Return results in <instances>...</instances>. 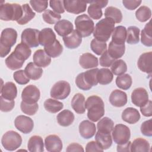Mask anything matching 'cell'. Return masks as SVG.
Returning a JSON list of instances; mask_svg holds the SVG:
<instances>
[{"instance_id": "cell-34", "label": "cell", "mask_w": 152, "mask_h": 152, "mask_svg": "<svg viewBox=\"0 0 152 152\" xmlns=\"http://www.w3.org/2000/svg\"><path fill=\"white\" fill-rule=\"evenodd\" d=\"M44 50L50 58H57L63 52V47L59 40H56L53 43L44 47Z\"/></svg>"}, {"instance_id": "cell-4", "label": "cell", "mask_w": 152, "mask_h": 152, "mask_svg": "<svg viewBox=\"0 0 152 152\" xmlns=\"http://www.w3.org/2000/svg\"><path fill=\"white\" fill-rule=\"evenodd\" d=\"M99 68H96L79 74L75 78L77 86L82 90H89L93 86H97V74Z\"/></svg>"}, {"instance_id": "cell-18", "label": "cell", "mask_w": 152, "mask_h": 152, "mask_svg": "<svg viewBox=\"0 0 152 152\" xmlns=\"http://www.w3.org/2000/svg\"><path fill=\"white\" fill-rule=\"evenodd\" d=\"M127 100L128 98L126 93L118 89L112 91L109 96L110 104L117 107L124 106L126 104Z\"/></svg>"}, {"instance_id": "cell-5", "label": "cell", "mask_w": 152, "mask_h": 152, "mask_svg": "<svg viewBox=\"0 0 152 152\" xmlns=\"http://www.w3.org/2000/svg\"><path fill=\"white\" fill-rule=\"evenodd\" d=\"M23 8L18 4L5 3L0 6V19L3 21H18L23 15Z\"/></svg>"}, {"instance_id": "cell-19", "label": "cell", "mask_w": 152, "mask_h": 152, "mask_svg": "<svg viewBox=\"0 0 152 152\" xmlns=\"http://www.w3.org/2000/svg\"><path fill=\"white\" fill-rule=\"evenodd\" d=\"M65 46L68 49H76L82 42V37L76 30H74L68 35L63 37Z\"/></svg>"}, {"instance_id": "cell-52", "label": "cell", "mask_w": 152, "mask_h": 152, "mask_svg": "<svg viewBox=\"0 0 152 152\" xmlns=\"http://www.w3.org/2000/svg\"><path fill=\"white\" fill-rule=\"evenodd\" d=\"M30 4L32 7L33 9L35 11L39 13L46 11L48 6V1H47L31 0L30 1Z\"/></svg>"}, {"instance_id": "cell-42", "label": "cell", "mask_w": 152, "mask_h": 152, "mask_svg": "<svg viewBox=\"0 0 152 152\" xmlns=\"http://www.w3.org/2000/svg\"><path fill=\"white\" fill-rule=\"evenodd\" d=\"M114 127L113 121L108 117L101 119L97 124L98 131L104 133H111Z\"/></svg>"}, {"instance_id": "cell-31", "label": "cell", "mask_w": 152, "mask_h": 152, "mask_svg": "<svg viewBox=\"0 0 152 152\" xmlns=\"http://www.w3.org/2000/svg\"><path fill=\"white\" fill-rule=\"evenodd\" d=\"M24 71L27 77L32 80H37L42 75L43 69L34 62H29L26 66Z\"/></svg>"}, {"instance_id": "cell-25", "label": "cell", "mask_w": 152, "mask_h": 152, "mask_svg": "<svg viewBox=\"0 0 152 152\" xmlns=\"http://www.w3.org/2000/svg\"><path fill=\"white\" fill-rule=\"evenodd\" d=\"M121 116L124 121L129 124H134L140 119V114L138 110L131 107L124 109Z\"/></svg>"}, {"instance_id": "cell-16", "label": "cell", "mask_w": 152, "mask_h": 152, "mask_svg": "<svg viewBox=\"0 0 152 152\" xmlns=\"http://www.w3.org/2000/svg\"><path fill=\"white\" fill-rule=\"evenodd\" d=\"M138 68L142 72L148 74L152 71V52H145L141 54L137 62Z\"/></svg>"}, {"instance_id": "cell-60", "label": "cell", "mask_w": 152, "mask_h": 152, "mask_svg": "<svg viewBox=\"0 0 152 152\" xmlns=\"http://www.w3.org/2000/svg\"><path fill=\"white\" fill-rule=\"evenodd\" d=\"M67 152H72V151H84V150L82 145L73 142L69 144L66 149Z\"/></svg>"}, {"instance_id": "cell-44", "label": "cell", "mask_w": 152, "mask_h": 152, "mask_svg": "<svg viewBox=\"0 0 152 152\" xmlns=\"http://www.w3.org/2000/svg\"><path fill=\"white\" fill-rule=\"evenodd\" d=\"M132 83V78L128 74L118 75L116 78V84L118 87L124 90H128Z\"/></svg>"}, {"instance_id": "cell-55", "label": "cell", "mask_w": 152, "mask_h": 152, "mask_svg": "<svg viewBox=\"0 0 152 152\" xmlns=\"http://www.w3.org/2000/svg\"><path fill=\"white\" fill-rule=\"evenodd\" d=\"M49 5L50 8L57 14H62L65 12L64 7V1H55L52 0L49 1Z\"/></svg>"}, {"instance_id": "cell-32", "label": "cell", "mask_w": 152, "mask_h": 152, "mask_svg": "<svg viewBox=\"0 0 152 152\" xmlns=\"http://www.w3.org/2000/svg\"><path fill=\"white\" fill-rule=\"evenodd\" d=\"M150 145L147 140L138 138L131 143L130 151L131 152H147L150 151Z\"/></svg>"}, {"instance_id": "cell-23", "label": "cell", "mask_w": 152, "mask_h": 152, "mask_svg": "<svg viewBox=\"0 0 152 152\" xmlns=\"http://www.w3.org/2000/svg\"><path fill=\"white\" fill-rule=\"evenodd\" d=\"M56 35L51 28H43L39 33V44L47 46L56 40Z\"/></svg>"}, {"instance_id": "cell-9", "label": "cell", "mask_w": 152, "mask_h": 152, "mask_svg": "<svg viewBox=\"0 0 152 152\" xmlns=\"http://www.w3.org/2000/svg\"><path fill=\"white\" fill-rule=\"evenodd\" d=\"M131 137L129 128L124 124H117L112 130V138L114 142L118 144H124L129 141Z\"/></svg>"}, {"instance_id": "cell-37", "label": "cell", "mask_w": 152, "mask_h": 152, "mask_svg": "<svg viewBox=\"0 0 152 152\" xmlns=\"http://www.w3.org/2000/svg\"><path fill=\"white\" fill-rule=\"evenodd\" d=\"M141 42L145 46H152V30L151 21L145 24L141 33Z\"/></svg>"}, {"instance_id": "cell-24", "label": "cell", "mask_w": 152, "mask_h": 152, "mask_svg": "<svg viewBox=\"0 0 152 152\" xmlns=\"http://www.w3.org/2000/svg\"><path fill=\"white\" fill-rule=\"evenodd\" d=\"M1 96L5 99L14 100L17 95V88L15 84L12 82H7L1 86Z\"/></svg>"}, {"instance_id": "cell-36", "label": "cell", "mask_w": 152, "mask_h": 152, "mask_svg": "<svg viewBox=\"0 0 152 152\" xmlns=\"http://www.w3.org/2000/svg\"><path fill=\"white\" fill-rule=\"evenodd\" d=\"M5 62L8 68L10 69L11 70H16L21 68L23 66L24 61L17 56L12 52L6 58Z\"/></svg>"}, {"instance_id": "cell-47", "label": "cell", "mask_w": 152, "mask_h": 152, "mask_svg": "<svg viewBox=\"0 0 152 152\" xmlns=\"http://www.w3.org/2000/svg\"><path fill=\"white\" fill-rule=\"evenodd\" d=\"M86 3H89L90 4L87 9V12L90 18L94 20L100 19L103 15L102 8L96 4L92 2L91 1H87Z\"/></svg>"}, {"instance_id": "cell-2", "label": "cell", "mask_w": 152, "mask_h": 152, "mask_svg": "<svg viewBox=\"0 0 152 152\" xmlns=\"http://www.w3.org/2000/svg\"><path fill=\"white\" fill-rule=\"evenodd\" d=\"M114 28L115 22L111 18L105 17L96 23L93 36L99 41L106 42L109 40Z\"/></svg>"}, {"instance_id": "cell-38", "label": "cell", "mask_w": 152, "mask_h": 152, "mask_svg": "<svg viewBox=\"0 0 152 152\" xmlns=\"http://www.w3.org/2000/svg\"><path fill=\"white\" fill-rule=\"evenodd\" d=\"M23 15L22 17L17 21V23L20 25H24L31 20L36 15V13L30 8L28 4L22 5Z\"/></svg>"}, {"instance_id": "cell-40", "label": "cell", "mask_w": 152, "mask_h": 152, "mask_svg": "<svg viewBox=\"0 0 152 152\" xmlns=\"http://www.w3.org/2000/svg\"><path fill=\"white\" fill-rule=\"evenodd\" d=\"M43 105L46 110L52 113L58 112L64 107V104L62 102L53 99H46Z\"/></svg>"}, {"instance_id": "cell-14", "label": "cell", "mask_w": 152, "mask_h": 152, "mask_svg": "<svg viewBox=\"0 0 152 152\" xmlns=\"http://www.w3.org/2000/svg\"><path fill=\"white\" fill-rule=\"evenodd\" d=\"M148 100L147 91L142 88L138 87L133 90L131 94L132 103L137 107H141Z\"/></svg>"}, {"instance_id": "cell-59", "label": "cell", "mask_w": 152, "mask_h": 152, "mask_svg": "<svg viewBox=\"0 0 152 152\" xmlns=\"http://www.w3.org/2000/svg\"><path fill=\"white\" fill-rule=\"evenodd\" d=\"M86 151H103V150L100 147L96 141H91L87 144L86 147Z\"/></svg>"}, {"instance_id": "cell-8", "label": "cell", "mask_w": 152, "mask_h": 152, "mask_svg": "<svg viewBox=\"0 0 152 152\" xmlns=\"http://www.w3.org/2000/svg\"><path fill=\"white\" fill-rule=\"evenodd\" d=\"M70 92V84L67 81L62 80L56 82L52 86L50 94L51 97L53 99L64 100L69 95Z\"/></svg>"}, {"instance_id": "cell-7", "label": "cell", "mask_w": 152, "mask_h": 152, "mask_svg": "<svg viewBox=\"0 0 152 152\" xmlns=\"http://www.w3.org/2000/svg\"><path fill=\"white\" fill-rule=\"evenodd\" d=\"M22 143L21 136L14 131H8L2 137L1 144L8 151H14L20 147Z\"/></svg>"}, {"instance_id": "cell-48", "label": "cell", "mask_w": 152, "mask_h": 152, "mask_svg": "<svg viewBox=\"0 0 152 152\" xmlns=\"http://www.w3.org/2000/svg\"><path fill=\"white\" fill-rule=\"evenodd\" d=\"M90 48L92 51L97 55H100L106 50L107 44L106 42L93 39L90 43Z\"/></svg>"}, {"instance_id": "cell-53", "label": "cell", "mask_w": 152, "mask_h": 152, "mask_svg": "<svg viewBox=\"0 0 152 152\" xmlns=\"http://www.w3.org/2000/svg\"><path fill=\"white\" fill-rule=\"evenodd\" d=\"M1 110L4 112H8L13 109L15 106L14 100H10L5 99L1 96L0 97Z\"/></svg>"}, {"instance_id": "cell-50", "label": "cell", "mask_w": 152, "mask_h": 152, "mask_svg": "<svg viewBox=\"0 0 152 152\" xmlns=\"http://www.w3.org/2000/svg\"><path fill=\"white\" fill-rule=\"evenodd\" d=\"M20 108L21 111L24 113L30 116H32L37 112L39 109V105L37 103L30 104L22 101L20 104Z\"/></svg>"}, {"instance_id": "cell-17", "label": "cell", "mask_w": 152, "mask_h": 152, "mask_svg": "<svg viewBox=\"0 0 152 152\" xmlns=\"http://www.w3.org/2000/svg\"><path fill=\"white\" fill-rule=\"evenodd\" d=\"M79 132L83 138L89 139L93 137L96 132V125L88 120L83 121L79 125Z\"/></svg>"}, {"instance_id": "cell-27", "label": "cell", "mask_w": 152, "mask_h": 152, "mask_svg": "<svg viewBox=\"0 0 152 152\" xmlns=\"http://www.w3.org/2000/svg\"><path fill=\"white\" fill-rule=\"evenodd\" d=\"M110 133H104L100 131L96 132L95 140L97 143L104 150L108 149L112 144V138Z\"/></svg>"}, {"instance_id": "cell-22", "label": "cell", "mask_w": 152, "mask_h": 152, "mask_svg": "<svg viewBox=\"0 0 152 152\" xmlns=\"http://www.w3.org/2000/svg\"><path fill=\"white\" fill-rule=\"evenodd\" d=\"M33 62L39 67L45 68L51 62V58L43 49L37 50L33 56Z\"/></svg>"}, {"instance_id": "cell-21", "label": "cell", "mask_w": 152, "mask_h": 152, "mask_svg": "<svg viewBox=\"0 0 152 152\" xmlns=\"http://www.w3.org/2000/svg\"><path fill=\"white\" fill-rule=\"evenodd\" d=\"M54 29L59 36L65 37L74 30V26L69 20H61L55 24Z\"/></svg>"}, {"instance_id": "cell-62", "label": "cell", "mask_w": 152, "mask_h": 152, "mask_svg": "<svg viewBox=\"0 0 152 152\" xmlns=\"http://www.w3.org/2000/svg\"><path fill=\"white\" fill-rule=\"evenodd\" d=\"M92 2L96 4L99 7H100L101 8H104L108 4V1H91Z\"/></svg>"}, {"instance_id": "cell-57", "label": "cell", "mask_w": 152, "mask_h": 152, "mask_svg": "<svg viewBox=\"0 0 152 152\" xmlns=\"http://www.w3.org/2000/svg\"><path fill=\"white\" fill-rule=\"evenodd\" d=\"M140 107L141 113L146 117H150L152 116V102L148 100V102Z\"/></svg>"}, {"instance_id": "cell-54", "label": "cell", "mask_w": 152, "mask_h": 152, "mask_svg": "<svg viewBox=\"0 0 152 152\" xmlns=\"http://www.w3.org/2000/svg\"><path fill=\"white\" fill-rule=\"evenodd\" d=\"M115 61V59L112 58L107 52V50H106L100 56L99 59L100 65L103 67H109L112 65L113 62Z\"/></svg>"}, {"instance_id": "cell-15", "label": "cell", "mask_w": 152, "mask_h": 152, "mask_svg": "<svg viewBox=\"0 0 152 152\" xmlns=\"http://www.w3.org/2000/svg\"><path fill=\"white\" fill-rule=\"evenodd\" d=\"M46 149L49 152H59L62 150L63 144L62 140L56 135H49L45 139Z\"/></svg>"}, {"instance_id": "cell-39", "label": "cell", "mask_w": 152, "mask_h": 152, "mask_svg": "<svg viewBox=\"0 0 152 152\" xmlns=\"http://www.w3.org/2000/svg\"><path fill=\"white\" fill-rule=\"evenodd\" d=\"M140 28L136 26H129L126 30V41L128 44L135 45L140 41Z\"/></svg>"}, {"instance_id": "cell-35", "label": "cell", "mask_w": 152, "mask_h": 152, "mask_svg": "<svg viewBox=\"0 0 152 152\" xmlns=\"http://www.w3.org/2000/svg\"><path fill=\"white\" fill-rule=\"evenodd\" d=\"M98 83L102 85H107L112 82L113 78V75L112 71L105 68L99 69L97 74Z\"/></svg>"}, {"instance_id": "cell-43", "label": "cell", "mask_w": 152, "mask_h": 152, "mask_svg": "<svg viewBox=\"0 0 152 152\" xmlns=\"http://www.w3.org/2000/svg\"><path fill=\"white\" fill-rule=\"evenodd\" d=\"M104 16L111 18L115 23H119L122 20V14L121 10L114 7H108L104 11Z\"/></svg>"}, {"instance_id": "cell-26", "label": "cell", "mask_w": 152, "mask_h": 152, "mask_svg": "<svg viewBox=\"0 0 152 152\" xmlns=\"http://www.w3.org/2000/svg\"><path fill=\"white\" fill-rule=\"evenodd\" d=\"M85 103V97L81 93L75 94L71 100L72 108L78 114H83L86 112Z\"/></svg>"}, {"instance_id": "cell-49", "label": "cell", "mask_w": 152, "mask_h": 152, "mask_svg": "<svg viewBox=\"0 0 152 152\" xmlns=\"http://www.w3.org/2000/svg\"><path fill=\"white\" fill-rule=\"evenodd\" d=\"M43 20L48 24H56L61 18L60 14H57L50 10H46L42 14Z\"/></svg>"}, {"instance_id": "cell-11", "label": "cell", "mask_w": 152, "mask_h": 152, "mask_svg": "<svg viewBox=\"0 0 152 152\" xmlns=\"http://www.w3.org/2000/svg\"><path fill=\"white\" fill-rule=\"evenodd\" d=\"M40 97L39 89L34 85L27 86L21 93L22 101L26 103L33 104L37 103Z\"/></svg>"}, {"instance_id": "cell-20", "label": "cell", "mask_w": 152, "mask_h": 152, "mask_svg": "<svg viewBox=\"0 0 152 152\" xmlns=\"http://www.w3.org/2000/svg\"><path fill=\"white\" fill-rule=\"evenodd\" d=\"M79 64L84 69H90L96 68L99 65L97 57L90 53H84L79 58Z\"/></svg>"}, {"instance_id": "cell-6", "label": "cell", "mask_w": 152, "mask_h": 152, "mask_svg": "<svg viewBox=\"0 0 152 152\" xmlns=\"http://www.w3.org/2000/svg\"><path fill=\"white\" fill-rule=\"evenodd\" d=\"M76 30L82 37L90 36L94 30V23L86 14H81L76 17L74 21Z\"/></svg>"}, {"instance_id": "cell-46", "label": "cell", "mask_w": 152, "mask_h": 152, "mask_svg": "<svg viewBox=\"0 0 152 152\" xmlns=\"http://www.w3.org/2000/svg\"><path fill=\"white\" fill-rule=\"evenodd\" d=\"M151 16V11L147 6H141L135 11V17L140 22H145L148 20Z\"/></svg>"}, {"instance_id": "cell-41", "label": "cell", "mask_w": 152, "mask_h": 152, "mask_svg": "<svg viewBox=\"0 0 152 152\" xmlns=\"http://www.w3.org/2000/svg\"><path fill=\"white\" fill-rule=\"evenodd\" d=\"M13 52L17 56L24 61L27 60L31 54V50L30 48L23 43L18 44Z\"/></svg>"}, {"instance_id": "cell-61", "label": "cell", "mask_w": 152, "mask_h": 152, "mask_svg": "<svg viewBox=\"0 0 152 152\" xmlns=\"http://www.w3.org/2000/svg\"><path fill=\"white\" fill-rule=\"evenodd\" d=\"M131 141H128L126 143L124 144H121L117 145V151L119 152L123 151H130V145H131Z\"/></svg>"}, {"instance_id": "cell-58", "label": "cell", "mask_w": 152, "mask_h": 152, "mask_svg": "<svg viewBox=\"0 0 152 152\" xmlns=\"http://www.w3.org/2000/svg\"><path fill=\"white\" fill-rule=\"evenodd\" d=\"M141 1H130V0H123L122 4L124 7L129 10H135L141 3Z\"/></svg>"}, {"instance_id": "cell-45", "label": "cell", "mask_w": 152, "mask_h": 152, "mask_svg": "<svg viewBox=\"0 0 152 152\" xmlns=\"http://www.w3.org/2000/svg\"><path fill=\"white\" fill-rule=\"evenodd\" d=\"M111 71L114 75H121L125 73L127 71V65L122 59H118L113 62L110 66Z\"/></svg>"}, {"instance_id": "cell-29", "label": "cell", "mask_w": 152, "mask_h": 152, "mask_svg": "<svg viewBox=\"0 0 152 152\" xmlns=\"http://www.w3.org/2000/svg\"><path fill=\"white\" fill-rule=\"evenodd\" d=\"M27 148L30 152H42L44 151L43 138L39 135H33L29 139Z\"/></svg>"}, {"instance_id": "cell-10", "label": "cell", "mask_w": 152, "mask_h": 152, "mask_svg": "<svg viewBox=\"0 0 152 152\" xmlns=\"http://www.w3.org/2000/svg\"><path fill=\"white\" fill-rule=\"evenodd\" d=\"M39 33L37 29L28 28L24 29L21 35V43L29 48H36L39 45Z\"/></svg>"}, {"instance_id": "cell-33", "label": "cell", "mask_w": 152, "mask_h": 152, "mask_svg": "<svg viewBox=\"0 0 152 152\" xmlns=\"http://www.w3.org/2000/svg\"><path fill=\"white\" fill-rule=\"evenodd\" d=\"M125 44L119 45L110 41L109 45L107 52L109 55L115 59L121 58L125 53Z\"/></svg>"}, {"instance_id": "cell-12", "label": "cell", "mask_w": 152, "mask_h": 152, "mask_svg": "<svg viewBox=\"0 0 152 152\" xmlns=\"http://www.w3.org/2000/svg\"><path fill=\"white\" fill-rule=\"evenodd\" d=\"M15 128L23 134L31 132L34 127V122L31 118L25 115H19L15 119Z\"/></svg>"}, {"instance_id": "cell-28", "label": "cell", "mask_w": 152, "mask_h": 152, "mask_svg": "<svg viewBox=\"0 0 152 152\" xmlns=\"http://www.w3.org/2000/svg\"><path fill=\"white\" fill-rule=\"evenodd\" d=\"M74 118V113L67 109L63 110L56 116L58 123L62 126H68L71 125L73 123Z\"/></svg>"}, {"instance_id": "cell-3", "label": "cell", "mask_w": 152, "mask_h": 152, "mask_svg": "<svg viewBox=\"0 0 152 152\" xmlns=\"http://www.w3.org/2000/svg\"><path fill=\"white\" fill-rule=\"evenodd\" d=\"M17 32L12 28L4 29L0 38V56L1 58L6 56L11 51V48L13 46L17 41Z\"/></svg>"}, {"instance_id": "cell-51", "label": "cell", "mask_w": 152, "mask_h": 152, "mask_svg": "<svg viewBox=\"0 0 152 152\" xmlns=\"http://www.w3.org/2000/svg\"><path fill=\"white\" fill-rule=\"evenodd\" d=\"M13 78L15 82L20 85L27 84L30 81V78L27 77L25 71L22 69L15 71L13 74Z\"/></svg>"}, {"instance_id": "cell-30", "label": "cell", "mask_w": 152, "mask_h": 152, "mask_svg": "<svg viewBox=\"0 0 152 152\" xmlns=\"http://www.w3.org/2000/svg\"><path fill=\"white\" fill-rule=\"evenodd\" d=\"M126 39V28L122 26L115 27L112 34V42L115 43L123 45Z\"/></svg>"}, {"instance_id": "cell-1", "label": "cell", "mask_w": 152, "mask_h": 152, "mask_svg": "<svg viewBox=\"0 0 152 152\" xmlns=\"http://www.w3.org/2000/svg\"><path fill=\"white\" fill-rule=\"evenodd\" d=\"M87 109V117L93 121L97 122L104 114V104L101 97L93 95L88 97L85 103Z\"/></svg>"}, {"instance_id": "cell-56", "label": "cell", "mask_w": 152, "mask_h": 152, "mask_svg": "<svg viewBox=\"0 0 152 152\" xmlns=\"http://www.w3.org/2000/svg\"><path fill=\"white\" fill-rule=\"evenodd\" d=\"M141 133L147 137L152 136V121L149 119L144 121L141 125Z\"/></svg>"}, {"instance_id": "cell-13", "label": "cell", "mask_w": 152, "mask_h": 152, "mask_svg": "<svg viewBox=\"0 0 152 152\" xmlns=\"http://www.w3.org/2000/svg\"><path fill=\"white\" fill-rule=\"evenodd\" d=\"M65 10L74 14L84 12L87 8V3L85 1L78 0H65L64 1Z\"/></svg>"}]
</instances>
